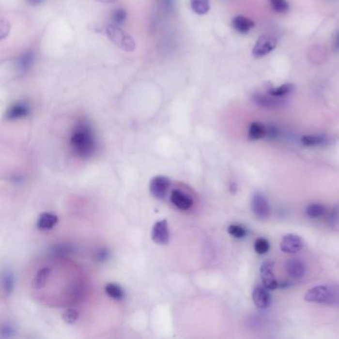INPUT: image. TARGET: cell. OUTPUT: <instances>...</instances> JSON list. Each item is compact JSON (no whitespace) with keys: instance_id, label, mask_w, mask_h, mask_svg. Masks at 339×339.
Listing matches in <instances>:
<instances>
[{"instance_id":"18","label":"cell","mask_w":339,"mask_h":339,"mask_svg":"<svg viewBox=\"0 0 339 339\" xmlns=\"http://www.w3.org/2000/svg\"><path fill=\"white\" fill-rule=\"evenodd\" d=\"M33 62H34L33 53L31 52L23 53L17 60V64H16L17 71L21 74H25L31 68V66L33 65Z\"/></svg>"},{"instance_id":"19","label":"cell","mask_w":339,"mask_h":339,"mask_svg":"<svg viewBox=\"0 0 339 339\" xmlns=\"http://www.w3.org/2000/svg\"><path fill=\"white\" fill-rule=\"evenodd\" d=\"M105 293L107 295L115 300H123L124 298V292L122 289L121 286L115 284V282H110L105 287Z\"/></svg>"},{"instance_id":"12","label":"cell","mask_w":339,"mask_h":339,"mask_svg":"<svg viewBox=\"0 0 339 339\" xmlns=\"http://www.w3.org/2000/svg\"><path fill=\"white\" fill-rule=\"evenodd\" d=\"M30 114V106L26 102H17L13 104L6 112V119L16 121L26 118Z\"/></svg>"},{"instance_id":"26","label":"cell","mask_w":339,"mask_h":339,"mask_svg":"<svg viewBox=\"0 0 339 339\" xmlns=\"http://www.w3.org/2000/svg\"><path fill=\"white\" fill-rule=\"evenodd\" d=\"M255 252L259 255H265L270 250V242L266 238H259L254 244Z\"/></svg>"},{"instance_id":"2","label":"cell","mask_w":339,"mask_h":339,"mask_svg":"<svg viewBox=\"0 0 339 339\" xmlns=\"http://www.w3.org/2000/svg\"><path fill=\"white\" fill-rule=\"evenodd\" d=\"M308 303L337 305L339 304V289L334 286H317L308 290L305 295Z\"/></svg>"},{"instance_id":"31","label":"cell","mask_w":339,"mask_h":339,"mask_svg":"<svg viewBox=\"0 0 339 339\" xmlns=\"http://www.w3.org/2000/svg\"><path fill=\"white\" fill-rule=\"evenodd\" d=\"M9 30H10L9 22L7 20L2 19L1 22H0V38H1V40H3L9 34Z\"/></svg>"},{"instance_id":"3","label":"cell","mask_w":339,"mask_h":339,"mask_svg":"<svg viewBox=\"0 0 339 339\" xmlns=\"http://www.w3.org/2000/svg\"><path fill=\"white\" fill-rule=\"evenodd\" d=\"M105 34L108 36L109 41L125 52H133L137 48V43L133 37L123 31L120 26L114 24L107 25Z\"/></svg>"},{"instance_id":"10","label":"cell","mask_w":339,"mask_h":339,"mask_svg":"<svg viewBox=\"0 0 339 339\" xmlns=\"http://www.w3.org/2000/svg\"><path fill=\"white\" fill-rule=\"evenodd\" d=\"M252 101L257 106H260L262 108H277L284 105V101H282L280 98L272 96L269 92L268 95L262 92H256L252 96Z\"/></svg>"},{"instance_id":"33","label":"cell","mask_w":339,"mask_h":339,"mask_svg":"<svg viewBox=\"0 0 339 339\" xmlns=\"http://www.w3.org/2000/svg\"><path fill=\"white\" fill-rule=\"evenodd\" d=\"M106 26L107 25H103L100 23H93V24H90L89 25V29L92 32L96 33H104L105 34V30H106Z\"/></svg>"},{"instance_id":"1","label":"cell","mask_w":339,"mask_h":339,"mask_svg":"<svg viewBox=\"0 0 339 339\" xmlns=\"http://www.w3.org/2000/svg\"><path fill=\"white\" fill-rule=\"evenodd\" d=\"M70 146L73 154L82 159H88L93 155L97 148V140L88 123L80 122L73 129Z\"/></svg>"},{"instance_id":"29","label":"cell","mask_w":339,"mask_h":339,"mask_svg":"<svg viewBox=\"0 0 339 339\" xmlns=\"http://www.w3.org/2000/svg\"><path fill=\"white\" fill-rule=\"evenodd\" d=\"M79 317V313L77 310H75L73 308H70V309H67L63 312L62 314V318L64 322L68 324H73L77 322V319Z\"/></svg>"},{"instance_id":"8","label":"cell","mask_w":339,"mask_h":339,"mask_svg":"<svg viewBox=\"0 0 339 339\" xmlns=\"http://www.w3.org/2000/svg\"><path fill=\"white\" fill-rule=\"evenodd\" d=\"M274 262L272 260H267L262 263L261 266V278L263 284V287L267 288L269 291H275L277 288V281L273 273Z\"/></svg>"},{"instance_id":"20","label":"cell","mask_w":339,"mask_h":339,"mask_svg":"<svg viewBox=\"0 0 339 339\" xmlns=\"http://www.w3.org/2000/svg\"><path fill=\"white\" fill-rule=\"evenodd\" d=\"M190 5L193 12L198 15H204L210 10L209 0H190Z\"/></svg>"},{"instance_id":"17","label":"cell","mask_w":339,"mask_h":339,"mask_svg":"<svg viewBox=\"0 0 339 339\" xmlns=\"http://www.w3.org/2000/svg\"><path fill=\"white\" fill-rule=\"evenodd\" d=\"M269 128L262 123L255 122L249 127V139L251 140H258L268 137Z\"/></svg>"},{"instance_id":"6","label":"cell","mask_w":339,"mask_h":339,"mask_svg":"<svg viewBox=\"0 0 339 339\" xmlns=\"http://www.w3.org/2000/svg\"><path fill=\"white\" fill-rule=\"evenodd\" d=\"M277 41L273 36L263 35L258 39L253 49V56L256 58H262L271 53L277 47Z\"/></svg>"},{"instance_id":"37","label":"cell","mask_w":339,"mask_h":339,"mask_svg":"<svg viewBox=\"0 0 339 339\" xmlns=\"http://www.w3.org/2000/svg\"><path fill=\"white\" fill-rule=\"evenodd\" d=\"M95 1H98V2H100V3L110 4V3H115V2H117L118 0H95Z\"/></svg>"},{"instance_id":"23","label":"cell","mask_w":339,"mask_h":339,"mask_svg":"<svg viewBox=\"0 0 339 339\" xmlns=\"http://www.w3.org/2000/svg\"><path fill=\"white\" fill-rule=\"evenodd\" d=\"M326 138L324 136H305L301 139V142L304 145L308 147L323 145L326 142Z\"/></svg>"},{"instance_id":"7","label":"cell","mask_w":339,"mask_h":339,"mask_svg":"<svg viewBox=\"0 0 339 339\" xmlns=\"http://www.w3.org/2000/svg\"><path fill=\"white\" fill-rule=\"evenodd\" d=\"M252 210L259 219H267L270 214L268 199L261 192H255L252 196Z\"/></svg>"},{"instance_id":"32","label":"cell","mask_w":339,"mask_h":339,"mask_svg":"<svg viewBox=\"0 0 339 339\" xmlns=\"http://www.w3.org/2000/svg\"><path fill=\"white\" fill-rule=\"evenodd\" d=\"M48 273H49V271L46 270V269L40 271L39 274L37 275V277H36V278H35V282H36V284H37V285L43 284V282H44L45 279H46V277H47V276H48Z\"/></svg>"},{"instance_id":"5","label":"cell","mask_w":339,"mask_h":339,"mask_svg":"<svg viewBox=\"0 0 339 339\" xmlns=\"http://www.w3.org/2000/svg\"><path fill=\"white\" fill-rule=\"evenodd\" d=\"M305 247V242L296 234H287L282 237L279 248L280 251L286 254H296Z\"/></svg>"},{"instance_id":"13","label":"cell","mask_w":339,"mask_h":339,"mask_svg":"<svg viewBox=\"0 0 339 339\" xmlns=\"http://www.w3.org/2000/svg\"><path fill=\"white\" fill-rule=\"evenodd\" d=\"M269 290L265 287H256L253 291V301L257 308H267L271 305V294L268 292Z\"/></svg>"},{"instance_id":"14","label":"cell","mask_w":339,"mask_h":339,"mask_svg":"<svg viewBox=\"0 0 339 339\" xmlns=\"http://www.w3.org/2000/svg\"><path fill=\"white\" fill-rule=\"evenodd\" d=\"M286 271L290 277L293 278H300L306 274V266L299 259L292 258L286 262Z\"/></svg>"},{"instance_id":"11","label":"cell","mask_w":339,"mask_h":339,"mask_svg":"<svg viewBox=\"0 0 339 339\" xmlns=\"http://www.w3.org/2000/svg\"><path fill=\"white\" fill-rule=\"evenodd\" d=\"M170 201L176 208L181 211L189 210L193 206V199L179 189H174L171 191Z\"/></svg>"},{"instance_id":"16","label":"cell","mask_w":339,"mask_h":339,"mask_svg":"<svg viewBox=\"0 0 339 339\" xmlns=\"http://www.w3.org/2000/svg\"><path fill=\"white\" fill-rule=\"evenodd\" d=\"M232 26L237 32L246 34L255 26V23L245 16H236L232 20Z\"/></svg>"},{"instance_id":"34","label":"cell","mask_w":339,"mask_h":339,"mask_svg":"<svg viewBox=\"0 0 339 339\" xmlns=\"http://www.w3.org/2000/svg\"><path fill=\"white\" fill-rule=\"evenodd\" d=\"M108 258V252L107 250H105V249L100 250V251L97 253V255H96L97 261H100V262H104V261H106Z\"/></svg>"},{"instance_id":"9","label":"cell","mask_w":339,"mask_h":339,"mask_svg":"<svg viewBox=\"0 0 339 339\" xmlns=\"http://www.w3.org/2000/svg\"><path fill=\"white\" fill-rule=\"evenodd\" d=\"M170 233H169L168 223L166 220L157 221L152 229V239L158 245H166L169 242Z\"/></svg>"},{"instance_id":"4","label":"cell","mask_w":339,"mask_h":339,"mask_svg":"<svg viewBox=\"0 0 339 339\" xmlns=\"http://www.w3.org/2000/svg\"><path fill=\"white\" fill-rule=\"evenodd\" d=\"M170 185H171L170 178L163 175H157L150 180L149 191L154 198L158 200H162L166 197L169 188H170Z\"/></svg>"},{"instance_id":"15","label":"cell","mask_w":339,"mask_h":339,"mask_svg":"<svg viewBox=\"0 0 339 339\" xmlns=\"http://www.w3.org/2000/svg\"><path fill=\"white\" fill-rule=\"evenodd\" d=\"M58 223V216L50 212L42 213L37 220V228L42 231H47L53 229L56 224Z\"/></svg>"},{"instance_id":"27","label":"cell","mask_w":339,"mask_h":339,"mask_svg":"<svg viewBox=\"0 0 339 339\" xmlns=\"http://www.w3.org/2000/svg\"><path fill=\"white\" fill-rule=\"evenodd\" d=\"M228 233L233 238L243 239V238L246 237L247 230H246V228H244L243 226H241V225L233 224V225H230L228 227Z\"/></svg>"},{"instance_id":"24","label":"cell","mask_w":339,"mask_h":339,"mask_svg":"<svg viewBox=\"0 0 339 339\" xmlns=\"http://www.w3.org/2000/svg\"><path fill=\"white\" fill-rule=\"evenodd\" d=\"M2 288L6 294H9L14 288V277L9 270L2 273Z\"/></svg>"},{"instance_id":"22","label":"cell","mask_w":339,"mask_h":339,"mask_svg":"<svg viewBox=\"0 0 339 339\" xmlns=\"http://www.w3.org/2000/svg\"><path fill=\"white\" fill-rule=\"evenodd\" d=\"M326 212L325 207L322 204L313 203L310 204L307 208V215L311 218V219H318L320 217H323Z\"/></svg>"},{"instance_id":"25","label":"cell","mask_w":339,"mask_h":339,"mask_svg":"<svg viewBox=\"0 0 339 339\" xmlns=\"http://www.w3.org/2000/svg\"><path fill=\"white\" fill-rule=\"evenodd\" d=\"M126 17L127 13L123 8H116L110 14V19L112 23L117 26L123 25L126 20Z\"/></svg>"},{"instance_id":"35","label":"cell","mask_w":339,"mask_h":339,"mask_svg":"<svg viewBox=\"0 0 339 339\" xmlns=\"http://www.w3.org/2000/svg\"><path fill=\"white\" fill-rule=\"evenodd\" d=\"M338 219H339V211L335 208V209H333V210L329 213L328 220H329V222H330L331 224H334V223H336V222L338 221Z\"/></svg>"},{"instance_id":"38","label":"cell","mask_w":339,"mask_h":339,"mask_svg":"<svg viewBox=\"0 0 339 339\" xmlns=\"http://www.w3.org/2000/svg\"><path fill=\"white\" fill-rule=\"evenodd\" d=\"M43 0H27V2L31 5H38L40 4Z\"/></svg>"},{"instance_id":"30","label":"cell","mask_w":339,"mask_h":339,"mask_svg":"<svg viewBox=\"0 0 339 339\" xmlns=\"http://www.w3.org/2000/svg\"><path fill=\"white\" fill-rule=\"evenodd\" d=\"M14 334H15V328L11 324L6 323V324H2L1 334H0L1 338H10V337L14 336Z\"/></svg>"},{"instance_id":"36","label":"cell","mask_w":339,"mask_h":339,"mask_svg":"<svg viewBox=\"0 0 339 339\" xmlns=\"http://www.w3.org/2000/svg\"><path fill=\"white\" fill-rule=\"evenodd\" d=\"M334 46L336 50H339V31L336 33L335 39H334Z\"/></svg>"},{"instance_id":"21","label":"cell","mask_w":339,"mask_h":339,"mask_svg":"<svg viewBox=\"0 0 339 339\" xmlns=\"http://www.w3.org/2000/svg\"><path fill=\"white\" fill-rule=\"evenodd\" d=\"M294 87L293 84H284L282 86H279L277 88H272L268 90V92L272 96L282 98L288 96L289 93H291L293 91Z\"/></svg>"},{"instance_id":"28","label":"cell","mask_w":339,"mask_h":339,"mask_svg":"<svg viewBox=\"0 0 339 339\" xmlns=\"http://www.w3.org/2000/svg\"><path fill=\"white\" fill-rule=\"evenodd\" d=\"M273 9L278 13H286L290 9V5L287 0H270Z\"/></svg>"}]
</instances>
